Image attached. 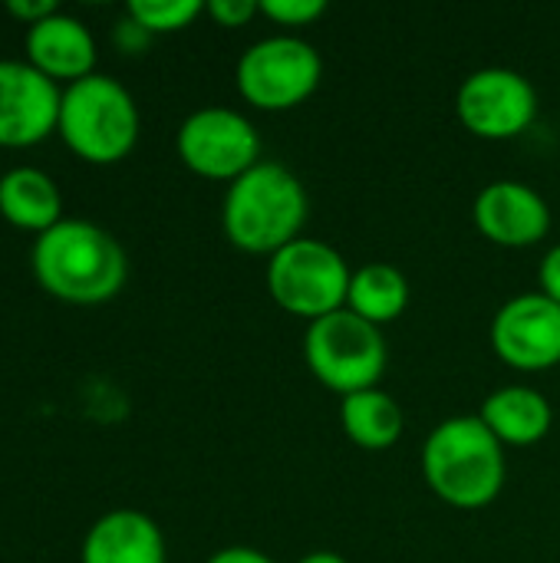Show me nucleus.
I'll use <instances>...</instances> for the list:
<instances>
[{
  "instance_id": "obj_1",
  "label": "nucleus",
  "mask_w": 560,
  "mask_h": 563,
  "mask_svg": "<svg viewBox=\"0 0 560 563\" xmlns=\"http://www.w3.org/2000/svg\"><path fill=\"white\" fill-rule=\"evenodd\" d=\"M30 271L50 297L76 307H96L125 287L129 261L122 244L96 221L63 218L50 231L36 234Z\"/></svg>"
},
{
  "instance_id": "obj_2",
  "label": "nucleus",
  "mask_w": 560,
  "mask_h": 563,
  "mask_svg": "<svg viewBox=\"0 0 560 563\" xmlns=\"http://www.w3.org/2000/svg\"><path fill=\"white\" fill-rule=\"evenodd\" d=\"M307 191L281 162H257L224 191V238L248 254H277L300 238L307 224Z\"/></svg>"
},
{
  "instance_id": "obj_3",
  "label": "nucleus",
  "mask_w": 560,
  "mask_h": 563,
  "mask_svg": "<svg viewBox=\"0 0 560 563\" xmlns=\"http://www.w3.org/2000/svg\"><path fill=\"white\" fill-rule=\"evenodd\" d=\"M422 475L446 505L479 511L505 488V449L479 416H452L429 432Z\"/></svg>"
},
{
  "instance_id": "obj_4",
  "label": "nucleus",
  "mask_w": 560,
  "mask_h": 563,
  "mask_svg": "<svg viewBox=\"0 0 560 563\" xmlns=\"http://www.w3.org/2000/svg\"><path fill=\"white\" fill-rule=\"evenodd\" d=\"M56 135L89 165H116L139 142V106L119 79L92 73L63 86Z\"/></svg>"
},
{
  "instance_id": "obj_5",
  "label": "nucleus",
  "mask_w": 560,
  "mask_h": 563,
  "mask_svg": "<svg viewBox=\"0 0 560 563\" xmlns=\"http://www.w3.org/2000/svg\"><path fill=\"white\" fill-rule=\"evenodd\" d=\"M307 369L333 393L350 396L373 389L386 369L383 327L356 317L353 310H333L307 323L304 333Z\"/></svg>"
},
{
  "instance_id": "obj_6",
  "label": "nucleus",
  "mask_w": 560,
  "mask_h": 563,
  "mask_svg": "<svg viewBox=\"0 0 560 563\" xmlns=\"http://www.w3.org/2000/svg\"><path fill=\"white\" fill-rule=\"evenodd\" d=\"M353 271L343 254L317 238H297L267 261V290L294 317L320 320L347 307Z\"/></svg>"
},
{
  "instance_id": "obj_7",
  "label": "nucleus",
  "mask_w": 560,
  "mask_h": 563,
  "mask_svg": "<svg viewBox=\"0 0 560 563\" xmlns=\"http://www.w3.org/2000/svg\"><path fill=\"white\" fill-rule=\"evenodd\" d=\"M234 79L251 106L284 112L317 92L323 79V59L314 43L294 33H277L251 43L241 53Z\"/></svg>"
},
{
  "instance_id": "obj_8",
  "label": "nucleus",
  "mask_w": 560,
  "mask_h": 563,
  "mask_svg": "<svg viewBox=\"0 0 560 563\" xmlns=\"http://www.w3.org/2000/svg\"><path fill=\"white\" fill-rule=\"evenodd\" d=\"M175 148L185 168L228 185L261 162V135L254 122L228 106L195 109L178 125Z\"/></svg>"
},
{
  "instance_id": "obj_9",
  "label": "nucleus",
  "mask_w": 560,
  "mask_h": 563,
  "mask_svg": "<svg viewBox=\"0 0 560 563\" xmlns=\"http://www.w3.org/2000/svg\"><path fill=\"white\" fill-rule=\"evenodd\" d=\"M455 112L479 139H515L538 115V92L528 76L508 66H485L462 79Z\"/></svg>"
},
{
  "instance_id": "obj_10",
  "label": "nucleus",
  "mask_w": 560,
  "mask_h": 563,
  "mask_svg": "<svg viewBox=\"0 0 560 563\" xmlns=\"http://www.w3.org/2000/svg\"><path fill=\"white\" fill-rule=\"evenodd\" d=\"M492 350L515 369H551L560 363V303L541 290L518 294L492 320Z\"/></svg>"
},
{
  "instance_id": "obj_11",
  "label": "nucleus",
  "mask_w": 560,
  "mask_h": 563,
  "mask_svg": "<svg viewBox=\"0 0 560 563\" xmlns=\"http://www.w3.org/2000/svg\"><path fill=\"white\" fill-rule=\"evenodd\" d=\"M63 86L26 59H0V148H30L56 132Z\"/></svg>"
},
{
  "instance_id": "obj_12",
  "label": "nucleus",
  "mask_w": 560,
  "mask_h": 563,
  "mask_svg": "<svg viewBox=\"0 0 560 563\" xmlns=\"http://www.w3.org/2000/svg\"><path fill=\"white\" fill-rule=\"evenodd\" d=\"M475 224L479 231L502 247H531L551 231L548 201L525 181H492L475 198Z\"/></svg>"
},
{
  "instance_id": "obj_13",
  "label": "nucleus",
  "mask_w": 560,
  "mask_h": 563,
  "mask_svg": "<svg viewBox=\"0 0 560 563\" xmlns=\"http://www.w3.org/2000/svg\"><path fill=\"white\" fill-rule=\"evenodd\" d=\"M23 49L26 63H33L43 76L63 86L96 73V36L79 16L63 10L26 26Z\"/></svg>"
},
{
  "instance_id": "obj_14",
  "label": "nucleus",
  "mask_w": 560,
  "mask_h": 563,
  "mask_svg": "<svg viewBox=\"0 0 560 563\" xmlns=\"http://www.w3.org/2000/svg\"><path fill=\"white\" fill-rule=\"evenodd\" d=\"M79 563H165L162 528L135 508L109 511L86 531Z\"/></svg>"
},
{
  "instance_id": "obj_15",
  "label": "nucleus",
  "mask_w": 560,
  "mask_h": 563,
  "mask_svg": "<svg viewBox=\"0 0 560 563\" xmlns=\"http://www.w3.org/2000/svg\"><path fill=\"white\" fill-rule=\"evenodd\" d=\"M0 218L20 231L43 234L63 221V195L43 168L17 165L0 175Z\"/></svg>"
},
{
  "instance_id": "obj_16",
  "label": "nucleus",
  "mask_w": 560,
  "mask_h": 563,
  "mask_svg": "<svg viewBox=\"0 0 560 563\" xmlns=\"http://www.w3.org/2000/svg\"><path fill=\"white\" fill-rule=\"evenodd\" d=\"M479 419L502 445H535L551 432L554 409L531 386H502L482 402Z\"/></svg>"
},
{
  "instance_id": "obj_17",
  "label": "nucleus",
  "mask_w": 560,
  "mask_h": 563,
  "mask_svg": "<svg viewBox=\"0 0 560 563\" xmlns=\"http://www.w3.org/2000/svg\"><path fill=\"white\" fill-rule=\"evenodd\" d=\"M340 426H343L347 439L356 442L360 449L383 452V449L399 442L406 419H403L399 402L389 393H383L380 386H373V389L343 396Z\"/></svg>"
},
{
  "instance_id": "obj_18",
  "label": "nucleus",
  "mask_w": 560,
  "mask_h": 563,
  "mask_svg": "<svg viewBox=\"0 0 560 563\" xmlns=\"http://www.w3.org/2000/svg\"><path fill=\"white\" fill-rule=\"evenodd\" d=\"M409 303V280L399 267L373 261L353 271L350 277V294H347V310H353L356 317L386 327L396 317H403Z\"/></svg>"
},
{
  "instance_id": "obj_19",
  "label": "nucleus",
  "mask_w": 560,
  "mask_h": 563,
  "mask_svg": "<svg viewBox=\"0 0 560 563\" xmlns=\"http://www.w3.org/2000/svg\"><path fill=\"white\" fill-rule=\"evenodd\" d=\"M205 13L201 0H129L125 16L135 20L149 36L178 33Z\"/></svg>"
},
{
  "instance_id": "obj_20",
  "label": "nucleus",
  "mask_w": 560,
  "mask_h": 563,
  "mask_svg": "<svg viewBox=\"0 0 560 563\" xmlns=\"http://www.w3.org/2000/svg\"><path fill=\"white\" fill-rule=\"evenodd\" d=\"M323 0H261V13L281 26H307L323 16Z\"/></svg>"
},
{
  "instance_id": "obj_21",
  "label": "nucleus",
  "mask_w": 560,
  "mask_h": 563,
  "mask_svg": "<svg viewBox=\"0 0 560 563\" xmlns=\"http://www.w3.org/2000/svg\"><path fill=\"white\" fill-rule=\"evenodd\" d=\"M205 13L221 26H244L251 16L261 13V3L257 0H211L205 3Z\"/></svg>"
},
{
  "instance_id": "obj_22",
  "label": "nucleus",
  "mask_w": 560,
  "mask_h": 563,
  "mask_svg": "<svg viewBox=\"0 0 560 563\" xmlns=\"http://www.w3.org/2000/svg\"><path fill=\"white\" fill-rule=\"evenodd\" d=\"M56 10H59L56 0H7V13L17 16L23 26H33V23H40V20L53 16Z\"/></svg>"
},
{
  "instance_id": "obj_23",
  "label": "nucleus",
  "mask_w": 560,
  "mask_h": 563,
  "mask_svg": "<svg viewBox=\"0 0 560 563\" xmlns=\"http://www.w3.org/2000/svg\"><path fill=\"white\" fill-rule=\"evenodd\" d=\"M538 280H541V294L551 297L554 303H560V244H554L545 254L541 271H538Z\"/></svg>"
},
{
  "instance_id": "obj_24",
  "label": "nucleus",
  "mask_w": 560,
  "mask_h": 563,
  "mask_svg": "<svg viewBox=\"0 0 560 563\" xmlns=\"http://www.w3.org/2000/svg\"><path fill=\"white\" fill-rule=\"evenodd\" d=\"M205 563H274L264 551L254 548H224L218 554H211Z\"/></svg>"
},
{
  "instance_id": "obj_25",
  "label": "nucleus",
  "mask_w": 560,
  "mask_h": 563,
  "mask_svg": "<svg viewBox=\"0 0 560 563\" xmlns=\"http://www.w3.org/2000/svg\"><path fill=\"white\" fill-rule=\"evenodd\" d=\"M297 563H347L340 554H333V551H310V554H304Z\"/></svg>"
}]
</instances>
